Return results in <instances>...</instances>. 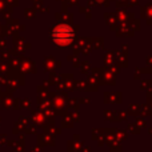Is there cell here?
Instances as JSON below:
<instances>
[{
  "mask_svg": "<svg viewBox=\"0 0 152 152\" xmlns=\"http://www.w3.org/2000/svg\"><path fill=\"white\" fill-rule=\"evenodd\" d=\"M52 36H53V42L56 44L67 45L74 39V31H72L71 27L66 26V24H60V26H56L53 28Z\"/></svg>",
  "mask_w": 152,
  "mask_h": 152,
  "instance_id": "1",
  "label": "cell"
}]
</instances>
